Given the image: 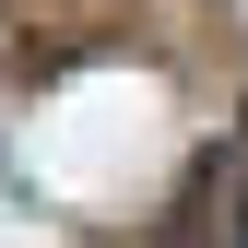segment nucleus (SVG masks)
<instances>
[{
  "instance_id": "f257e3e1",
  "label": "nucleus",
  "mask_w": 248,
  "mask_h": 248,
  "mask_svg": "<svg viewBox=\"0 0 248 248\" xmlns=\"http://www.w3.org/2000/svg\"><path fill=\"white\" fill-rule=\"evenodd\" d=\"M201 248H248V189L236 201H201Z\"/></svg>"
}]
</instances>
